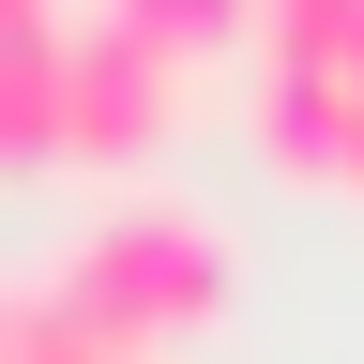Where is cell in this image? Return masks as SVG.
Masks as SVG:
<instances>
[{
    "label": "cell",
    "instance_id": "obj_5",
    "mask_svg": "<svg viewBox=\"0 0 364 364\" xmlns=\"http://www.w3.org/2000/svg\"><path fill=\"white\" fill-rule=\"evenodd\" d=\"M107 16L152 46V61H182V76L228 61V46H258V0H107Z\"/></svg>",
    "mask_w": 364,
    "mask_h": 364
},
{
    "label": "cell",
    "instance_id": "obj_4",
    "mask_svg": "<svg viewBox=\"0 0 364 364\" xmlns=\"http://www.w3.org/2000/svg\"><path fill=\"white\" fill-rule=\"evenodd\" d=\"M61 46H76L61 0H0V182L61 167Z\"/></svg>",
    "mask_w": 364,
    "mask_h": 364
},
{
    "label": "cell",
    "instance_id": "obj_2",
    "mask_svg": "<svg viewBox=\"0 0 364 364\" xmlns=\"http://www.w3.org/2000/svg\"><path fill=\"white\" fill-rule=\"evenodd\" d=\"M258 167L364 198V0H258Z\"/></svg>",
    "mask_w": 364,
    "mask_h": 364
},
{
    "label": "cell",
    "instance_id": "obj_3",
    "mask_svg": "<svg viewBox=\"0 0 364 364\" xmlns=\"http://www.w3.org/2000/svg\"><path fill=\"white\" fill-rule=\"evenodd\" d=\"M182 136V61H152L122 16H76L61 46V167H152Z\"/></svg>",
    "mask_w": 364,
    "mask_h": 364
},
{
    "label": "cell",
    "instance_id": "obj_6",
    "mask_svg": "<svg viewBox=\"0 0 364 364\" xmlns=\"http://www.w3.org/2000/svg\"><path fill=\"white\" fill-rule=\"evenodd\" d=\"M16 364H136V349H107V334H76L46 289H16Z\"/></svg>",
    "mask_w": 364,
    "mask_h": 364
},
{
    "label": "cell",
    "instance_id": "obj_1",
    "mask_svg": "<svg viewBox=\"0 0 364 364\" xmlns=\"http://www.w3.org/2000/svg\"><path fill=\"white\" fill-rule=\"evenodd\" d=\"M46 304H61L76 334H107V349L152 364V349H182V334L228 318V228L182 213V198H107L61 258H46Z\"/></svg>",
    "mask_w": 364,
    "mask_h": 364
}]
</instances>
